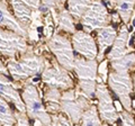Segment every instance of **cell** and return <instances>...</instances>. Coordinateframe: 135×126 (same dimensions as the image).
<instances>
[{"instance_id": "6da1fadb", "label": "cell", "mask_w": 135, "mask_h": 126, "mask_svg": "<svg viewBox=\"0 0 135 126\" xmlns=\"http://www.w3.org/2000/svg\"><path fill=\"white\" fill-rule=\"evenodd\" d=\"M45 60L44 56L35 54L33 49L28 46L18 59L12 57L8 60L6 68L15 81H24L41 74L44 69Z\"/></svg>"}, {"instance_id": "7a4b0ae2", "label": "cell", "mask_w": 135, "mask_h": 126, "mask_svg": "<svg viewBox=\"0 0 135 126\" xmlns=\"http://www.w3.org/2000/svg\"><path fill=\"white\" fill-rule=\"evenodd\" d=\"M97 69H98L97 60H87L80 55L74 56L72 71H74L78 78V89L89 99L95 97L97 78H98Z\"/></svg>"}, {"instance_id": "3957f363", "label": "cell", "mask_w": 135, "mask_h": 126, "mask_svg": "<svg viewBox=\"0 0 135 126\" xmlns=\"http://www.w3.org/2000/svg\"><path fill=\"white\" fill-rule=\"evenodd\" d=\"M20 97L25 105V114L28 118L38 120L42 125L52 124V116L45 109V106L40 97L38 89L35 85L31 82H26L23 87V91Z\"/></svg>"}, {"instance_id": "277c9868", "label": "cell", "mask_w": 135, "mask_h": 126, "mask_svg": "<svg viewBox=\"0 0 135 126\" xmlns=\"http://www.w3.org/2000/svg\"><path fill=\"white\" fill-rule=\"evenodd\" d=\"M90 100L79 89L75 90L71 88L61 94L60 109L73 124H79L83 112L91 105Z\"/></svg>"}, {"instance_id": "5b68a950", "label": "cell", "mask_w": 135, "mask_h": 126, "mask_svg": "<svg viewBox=\"0 0 135 126\" xmlns=\"http://www.w3.org/2000/svg\"><path fill=\"white\" fill-rule=\"evenodd\" d=\"M107 82L125 110L133 114V101L131 98V94L133 92V79L129 72H108Z\"/></svg>"}, {"instance_id": "8992f818", "label": "cell", "mask_w": 135, "mask_h": 126, "mask_svg": "<svg viewBox=\"0 0 135 126\" xmlns=\"http://www.w3.org/2000/svg\"><path fill=\"white\" fill-rule=\"evenodd\" d=\"M79 20L82 25L83 32L91 33L109 25L112 22V16L101 0H91L90 5L84 10Z\"/></svg>"}, {"instance_id": "52a82bcc", "label": "cell", "mask_w": 135, "mask_h": 126, "mask_svg": "<svg viewBox=\"0 0 135 126\" xmlns=\"http://www.w3.org/2000/svg\"><path fill=\"white\" fill-rule=\"evenodd\" d=\"M47 47L55 57V61L68 71H72L74 62V52L71 41L59 32L47 40Z\"/></svg>"}, {"instance_id": "ba28073f", "label": "cell", "mask_w": 135, "mask_h": 126, "mask_svg": "<svg viewBox=\"0 0 135 126\" xmlns=\"http://www.w3.org/2000/svg\"><path fill=\"white\" fill-rule=\"evenodd\" d=\"M41 74L42 81L49 87H54L60 90H68L74 86V81L69 74V71L61 66L56 61L50 63L47 60H45L44 69Z\"/></svg>"}, {"instance_id": "9c48e42d", "label": "cell", "mask_w": 135, "mask_h": 126, "mask_svg": "<svg viewBox=\"0 0 135 126\" xmlns=\"http://www.w3.org/2000/svg\"><path fill=\"white\" fill-rule=\"evenodd\" d=\"M95 97L97 98V112L100 119L108 125H113L119 118V113L105 82H97Z\"/></svg>"}, {"instance_id": "30bf717a", "label": "cell", "mask_w": 135, "mask_h": 126, "mask_svg": "<svg viewBox=\"0 0 135 126\" xmlns=\"http://www.w3.org/2000/svg\"><path fill=\"white\" fill-rule=\"evenodd\" d=\"M27 49V37L0 27V55L12 59L23 54Z\"/></svg>"}, {"instance_id": "8fae6325", "label": "cell", "mask_w": 135, "mask_h": 126, "mask_svg": "<svg viewBox=\"0 0 135 126\" xmlns=\"http://www.w3.org/2000/svg\"><path fill=\"white\" fill-rule=\"evenodd\" d=\"M127 26L122 25L119 28V33H117V36L114 43L112 44V50L107 54V61L110 62V65L118 63L127 55V54L134 52L133 46L129 45V38H131Z\"/></svg>"}, {"instance_id": "7c38bea8", "label": "cell", "mask_w": 135, "mask_h": 126, "mask_svg": "<svg viewBox=\"0 0 135 126\" xmlns=\"http://www.w3.org/2000/svg\"><path fill=\"white\" fill-rule=\"evenodd\" d=\"M73 52L78 53L87 60H96L98 50L95 38L90 35V33H86L83 31H75L72 34L71 38Z\"/></svg>"}, {"instance_id": "4fadbf2b", "label": "cell", "mask_w": 135, "mask_h": 126, "mask_svg": "<svg viewBox=\"0 0 135 126\" xmlns=\"http://www.w3.org/2000/svg\"><path fill=\"white\" fill-rule=\"evenodd\" d=\"M19 87L22 86H16L7 78V75L0 73V97L5 99L7 103L14 105L16 110L25 113V105L18 91Z\"/></svg>"}, {"instance_id": "5bb4252c", "label": "cell", "mask_w": 135, "mask_h": 126, "mask_svg": "<svg viewBox=\"0 0 135 126\" xmlns=\"http://www.w3.org/2000/svg\"><path fill=\"white\" fill-rule=\"evenodd\" d=\"M0 27L9 29L20 36H28V29L25 28L22 24H19L18 20L15 18L6 0H0Z\"/></svg>"}, {"instance_id": "9a60e30c", "label": "cell", "mask_w": 135, "mask_h": 126, "mask_svg": "<svg viewBox=\"0 0 135 126\" xmlns=\"http://www.w3.org/2000/svg\"><path fill=\"white\" fill-rule=\"evenodd\" d=\"M117 36L116 28L112 26V25H106V26L99 28L97 31V50H98V54H97L96 60L100 62L104 60L105 53H106L107 49L112 46Z\"/></svg>"}, {"instance_id": "2e32d148", "label": "cell", "mask_w": 135, "mask_h": 126, "mask_svg": "<svg viewBox=\"0 0 135 126\" xmlns=\"http://www.w3.org/2000/svg\"><path fill=\"white\" fill-rule=\"evenodd\" d=\"M12 8V14L15 18L18 20L19 24H22L25 28L29 27L32 23V9L29 8L23 0H9Z\"/></svg>"}, {"instance_id": "e0dca14e", "label": "cell", "mask_w": 135, "mask_h": 126, "mask_svg": "<svg viewBox=\"0 0 135 126\" xmlns=\"http://www.w3.org/2000/svg\"><path fill=\"white\" fill-rule=\"evenodd\" d=\"M60 98H61V91L57 88L49 87L46 88L44 94V101H45V109L47 113L51 114H56L61 112L60 109Z\"/></svg>"}, {"instance_id": "ac0fdd59", "label": "cell", "mask_w": 135, "mask_h": 126, "mask_svg": "<svg viewBox=\"0 0 135 126\" xmlns=\"http://www.w3.org/2000/svg\"><path fill=\"white\" fill-rule=\"evenodd\" d=\"M134 2L135 0H118L115 5V9L125 26L129 24L131 17L134 14Z\"/></svg>"}, {"instance_id": "d6986e66", "label": "cell", "mask_w": 135, "mask_h": 126, "mask_svg": "<svg viewBox=\"0 0 135 126\" xmlns=\"http://www.w3.org/2000/svg\"><path fill=\"white\" fill-rule=\"evenodd\" d=\"M56 24H57L59 31H63L68 33V34H73L77 31L75 29V25H74V19L65 8H63V9L59 11Z\"/></svg>"}, {"instance_id": "ffe728a7", "label": "cell", "mask_w": 135, "mask_h": 126, "mask_svg": "<svg viewBox=\"0 0 135 126\" xmlns=\"http://www.w3.org/2000/svg\"><path fill=\"white\" fill-rule=\"evenodd\" d=\"M16 117L14 112L11 110L10 106L8 105L3 98L0 97V125L1 126H15Z\"/></svg>"}, {"instance_id": "44dd1931", "label": "cell", "mask_w": 135, "mask_h": 126, "mask_svg": "<svg viewBox=\"0 0 135 126\" xmlns=\"http://www.w3.org/2000/svg\"><path fill=\"white\" fill-rule=\"evenodd\" d=\"M81 126H103L95 105H90L81 116Z\"/></svg>"}, {"instance_id": "7402d4cb", "label": "cell", "mask_w": 135, "mask_h": 126, "mask_svg": "<svg viewBox=\"0 0 135 126\" xmlns=\"http://www.w3.org/2000/svg\"><path fill=\"white\" fill-rule=\"evenodd\" d=\"M91 0H68V11L74 20L81 18L84 10L90 5Z\"/></svg>"}, {"instance_id": "603a6c76", "label": "cell", "mask_w": 135, "mask_h": 126, "mask_svg": "<svg viewBox=\"0 0 135 126\" xmlns=\"http://www.w3.org/2000/svg\"><path fill=\"white\" fill-rule=\"evenodd\" d=\"M107 60L100 61V66L97 69V73H99V77L97 78V82H106L107 81V75H108V70H107Z\"/></svg>"}, {"instance_id": "cb8c5ba5", "label": "cell", "mask_w": 135, "mask_h": 126, "mask_svg": "<svg viewBox=\"0 0 135 126\" xmlns=\"http://www.w3.org/2000/svg\"><path fill=\"white\" fill-rule=\"evenodd\" d=\"M119 118L122 119L120 126H134V118L133 114L126 110H122L119 114Z\"/></svg>"}, {"instance_id": "d4e9b609", "label": "cell", "mask_w": 135, "mask_h": 126, "mask_svg": "<svg viewBox=\"0 0 135 126\" xmlns=\"http://www.w3.org/2000/svg\"><path fill=\"white\" fill-rule=\"evenodd\" d=\"M15 117H16V124L17 126H31L29 124V118L25 113H20L18 110L14 112Z\"/></svg>"}, {"instance_id": "484cf974", "label": "cell", "mask_w": 135, "mask_h": 126, "mask_svg": "<svg viewBox=\"0 0 135 126\" xmlns=\"http://www.w3.org/2000/svg\"><path fill=\"white\" fill-rule=\"evenodd\" d=\"M56 118H57V122H59V124H60V126H80L79 124H73L72 122L69 118H66L63 114L57 115Z\"/></svg>"}, {"instance_id": "4316f807", "label": "cell", "mask_w": 135, "mask_h": 126, "mask_svg": "<svg viewBox=\"0 0 135 126\" xmlns=\"http://www.w3.org/2000/svg\"><path fill=\"white\" fill-rule=\"evenodd\" d=\"M32 10H38L41 8V0H23Z\"/></svg>"}, {"instance_id": "83f0119b", "label": "cell", "mask_w": 135, "mask_h": 126, "mask_svg": "<svg viewBox=\"0 0 135 126\" xmlns=\"http://www.w3.org/2000/svg\"><path fill=\"white\" fill-rule=\"evenodd\" d=\"M55 1V6H56V9L60 11L61 9H63L64 8V5L66 2V0H54Z\"/></svg>"}, {"instance_id": "f1b7e54d", "label": "cell", "mask_w": 135, "mask_h": 126, "mask_svg": "<svg viewBox=\"0 0 135 126\" xmlns=\"http://www.w3.org/2000/svg\"><path fill=\"white\" fill-rule=\"evenodd\" d=\"M0 73H2V74H5V75H8L9 73H8V71H7V68H6V65L2 63V61L0 60Z\"/></svg>"}, {"instance_id": "f546056e", "label": "cell", "mask_w": 135, "mask_h": 126, "mask_svg": "<svg viewBox=\"0 0 135 126\" xmlns=\"http://www.w3.org/2000/svg\"><path fill=\"white\" fill-rule=\"evenodd\" d=\"M105 1H106L107 3H109V5H110L112 7H115V5L117 3L118 0H105Z\"/></svg>"}, {"instance_id": "4dcf8cb0", "label": "cell", "mask_w": 135, "mask_h": 126, "mask_svg": "<svg viewBox=\"0 0 135 126\" xmlns=\"http://www.w3.org/2000/svg\"><path fill=\"white\" fill-rule=\"evenodd\" d=\"M43 126H53L52 124H49V125H43Z\"/></svg>"}, {"instance_id": "1f68e13d", "label": "cell", "mask_w": 135, "mask_h": 126, "mask_svg": "<svg viewBox=\"0 0 135 126\" xmlns=\"http://www.w3.org/2000/svg\"><path fill=\"white\" fill-rule=\"evenodd\" d=\"M0 126H1V125H0Z\"/></svg>"}]
</instances>
